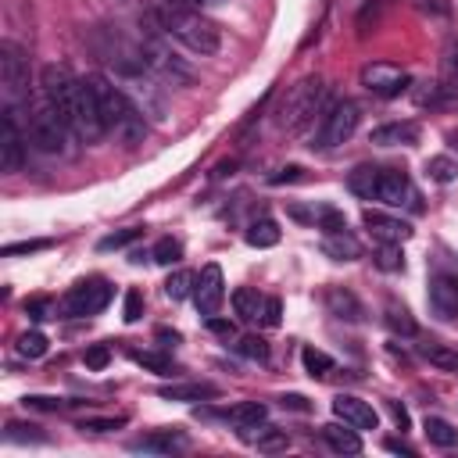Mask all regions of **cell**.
Returning <instances> with one entry per match:
<instances>
[{"label":"cell","instance_id":"cell-30","mask_svg":"<svg viewBox=\"0 0 458 458\" xmlns=\"http://www.w3.org/2000/svg\"><path fill=\"white\" fill-rule=\"evenodd\" d=\"M422 358L444 372H458V351L447 344H422Z\"/></svg>","mask_w":458,"mask_h":458},{"label":"cell","instance_id":"cell-32","mask_svg":"<svg viewBox=\"0 0 458 458\" xmlns=\"http://www.w3.org/2000/svg\"><path fill=\"white\" fill-rule=\"evenodd\" d=\"M193 283H197V276H193V272L175 268V272L165 279V293H168L172 301H186V297H193Z\"/></svg>","mask_w":458,"mask_h":458},{"label":"cell","instance_id":"cell-38","mask_svg":"<svg viewBox=\"0 0 458 458\" xmlns=\"http://www.w3.org/2000/svg\"><path fill=\"white\" fill-rule=\"evenodd\" d=\"M372 261H376L379 268H386V272H397V268H404V254H401V243H379V250L372 254Z\"/></svg>","mask_w":458,"mask_h":458},{"label":"cell","instance_id":"cell-28","mask_svg":"<svg viewBox=\"0 0 458 458\" xmlns=\"http://www.w3.org/2000/svg\"><path fill=\"white\" fill-rule=\"evenodd\" d=\"M247 243L250 247H276L279 243V225L272 218H254L247 225Z\"/></svg>","mask_w":458,"mask_h":458},{"label":"cell","instance_id":"cell-21","mask_svg":"<svg viewBox=\"0 0 458 458\" xmlns=\"http://www.w3.org/2000/svg\"><path fill=\"white\" fill-rule=\"evenodd\" d=\"M322 440L336 451V454H358L361 451V437H358V429L354 426H336V422H326L322 426Z\"/></svg>","mask_w":458,"mask_h":458},{"label":"cell","instance_id":"cell-37","mask_svg":"<svg viewBox=\"0 0 458 458\" xmlns=\"http://www.w3.org/2000/svg\"><path fill=\"white\" fill-rule=\"evenodd\" d=\"M311 225L322 229V233H344V229H347V218H344V211L322 204V208H315V222H311Z\"/></svg>","mask_w":458,"mask_h":458},{"label":"cell","instance_id":"cell-20","mask_svg":"<svg viewBox=\"0 0 458 458\" xmlns=\"http://www.w3.org/2000/svg\"><path fill=\"white\" fill-rule=\"evenodd\" d=\"M218 394L222 390L215 383H165V386H157V397H165V401H208Z\"/></svg>","mask_w":458,"mask_h":458},{"label":"cell","instance_id":"cell-9","mask_svg":"<svg viewBox=\"0 0 458 458\" xmlns=\"http://www.w3.org/2000/svg\"><path fill=\"white\" fill-rule=\"evenodd\" d=\"M25 140H29V132H21V125H18V107H4V118H0V168L7 175L25 165Z\"/></svg>","mask_w":458,"mask_h":458},{"label":"cell","instance_id":"cell-16","mask_svg":"<svg viewBox=\"0 0 458 458\" xmlns=\"http://www.w3.org/2000/svg\"><path fill=\"white\" fill-rule=\"evenodd\" d=\"M236 437H240L243 444L265 451V454H276V451H286V447H290L286 429H276V426H268L265 419H261V422H250V426H236Z\"/></svg>","mask_w":458,"mask_h":458},{"label":"cell","instance_id":"cell-53","mask_svg":"<svg viewBox=\"0 0 458 458\" xmlns=\"http://www.w3.org/2000/svg\"><path fill=\"white\" fill-rule=\"evenodd\" d=\"M386 408H390V415H394V422L401 426V429H408V411L397 404V401H386Z\"/></svg>","mask_w":458,"mask_h":458},{"label":"cell","instance_id":"cell-39","mask_svg":"<svg viewBox=\"0 0 458 458\" xmlns=\"http://www.w3.org/2000/svg\"><path fill=\"white\" fill-rule=\"evenodd\" d=\"M154 258L150 261H157V265H175L179 258H182V243L179 240H172V236H165V240H157L154 243V250H150Z\"/></svg>","mask_w":458,"mask_h":458},{"label":"cell","instance_id":"cell-36","mask_svg":"<svg viewBox=\"0 0 458 458\" xmlns=\"http://www.w3.org/2000/svg\"><path fill=\"white\" fill-rule=\"evenodd\" d=\"M140 236H143V225H125V229H118V233L100 236V240H97V250H122V247H129V243L140 240Z\"/></svg>","mask_w":458,"mask_h":458},{"label":"cell","instance_id":"cell-35","mask_svg":"<svg viewBox=\"0 0 458 458\" xmlns=\"http://www.w3.org/2000/svg\"><path fill=\"white\" fill-rule=\"evenodd\" d=\"M426 175H429L433 182H454V179H458V161L447 157V154H437V157L426 161Z\"/></svg>","mask_w":458,"mask_h":458},{"label":"cell","instance_id":"cell-15","mask_svg":"<svg viewBox=\"0 0 458 458\" xmlns=\"http://www.w3.org/2000/svg\"><path fill=\"white\" fill-rule=\"evenodd\" d=\"M333 415H336L340 422L354 426V429H376V426H379L376 408H372L369 401L354 397V394H336V397H333Z\"/></svg>","mask_w":458,"mask_h":458},{"label":"cell","instance_id":"cell-13","mask_svg":"<svg viewBox=\"0 0 458 458\" xmlns=\"http://www.w3.org/2000/svg\"><path fill=\"white\" fill-rule=\"evenodd\" d=\"M361 222H365V229H369L379 243H404V240H411V233H415L404 218L386 215V211H376V208H365V211H361Z\"/></svg>","mask_w":458,"mask_h":458},{"label":"cell","instance_id":"cell-42","mask_svg":"<svg viewBox=\"0 0 458 458\" xmlns=\"http://www.w3.org/2000/svg\"><path fill=\"white\" fill-rule=\"evenodd\" d=\"M25 315H29L32 322H43V318H57V304H54L50 297H32V301H25Z\"/></svg>","mask_w":458,"mask_h":458},{"label":"cell","instance_id":"cell-8","mask_svg":"<svg viewBox=\"0 0 458 458\" xmlns=\"http://www.w3.org/2000/svg\"><path fill=\"white\" fill-rule=\"evenodd\" d=\"M361 86L372 93V97H383V100H394L401 97L408 86H411V75L390 61H372L361 68Z\"/></svg>","mask_w":458,"mask_h":458},{"label":"cell","instance_id":"cell-3","mask_svg":"<svg viewBox=\"0 0 458 458\" xmlns=\"http://www.w3.org/2000/svg\"><path fill=\"white\" fill-rule=\"evenodd\" d=\"M326 111V86L318 75H308L301 79L297 86H290V93L283 97L279 111H276V125L283 132H304L318 114Z\"/></svg>","mask_w":458,"mask_h":458},{"label":"cell","instance_id":"cell-47","mask_svg":"<svg viewBox=\"0 0 458 458\" xmlns=\"http://www.w3.org/2000/svg\"><path fill=\"white\" fill-rule=\"evenodd\" d=\"M43 247H50V240H21V243H7V247H4V254H7V258H14V254L43 250Z\"/></svg>","mask_w":458,"mask_h":458},{"label":"cell","instance_id":"cell-46","mask_svg":"<svg viewBox=\"0 0 458 458\" xmlns=\"http://www.w3.org/2000/svg\"><path fill=\"white\" fill-rule=\"evenodd\" d=\"M107 361H111V351H107L104 344H93V347L86 351V369L100 372V369H107Z\"/></svg>","mask_w":458,"mask_h":458},{"label":"cell","instance_id":"cell-22","mask_svg":"<svg viewBox=\"0 0 458 458\" xmlns=\"http://www.w3.org/2000/svg\"><path fill=\"white\" fill-rule=\"evenodd\" d=\"M322 254H329L333 261H354L361 258V243L344 229V233H322Z\"/></svg>","mask_w":458,"mask_h":458},{"label":"cell","instance_id":"cell-26","mask_svg":"<svg viewBox=\"0 0 458 458\" xmlns=\"http://www.w3.org/2000/svg\"><path fill=\"white\" fill-rule=\"evenodd\" d=\"M326 304H329V311H333L336 318H347V322H358V318H361V304L354 301V293H351V290L333 286V290L326 293Z\"/></svg>","mask_w":458,"mask_h":458},{"label":"cell","instance_id":"cell-54","mask_svg":"<svg viewBox=\"0 0 458 458\" xmlns=\"http://www.w3.org/2000/svg\"><path fill=\"white\" fill-rule=\"evenodd\" d=\"M157 340H161V347H168V344H172V347H175V344H179V340H182V336H179V333H175V329H157Z\"/></svg>","mask_w":458,"mask_h":458},{"label":"cell","instance_id":"cell-44","mask_svg":"<svg viewBox=\"0 0 458 458\" xmlns=\"http://www.w3.org/2000/svg\"><path fill=\"white\" fill-rule=\"evenodd\" d=\"M125 426V415H104V419H82L79 429L82 433H107V429H122Z\"/></svg>","mask_w":458,"mask_h":458},{"label":"cell","instance_id":"cell-10","mask_svg":"<svg viewBox=\"0 0 458 458\" xmlns=\"http://www.w3.org/2000/svg\"><path fill=\"white\" fill-rule=\"evenodd\" d=\"M376 200H383V204H390V208H411V211L422 208L419 190L411 186L408 172H401V168H379V190H376Z\"/></svg>","mask_w":458,"mask_h":458},{"label":"cell","instance_id":"cell-17","mask_svg":"<svg viewBox=\"0 0 458 458\" xmlns=\"http://www.w3.org/2000/svg\"><path fill=\"white\" fill-rule=\"evenodd\" d=\"M132 451H143V454H172V451H182L190 447V437L182 429H154V433H143L136 440H129Z\"/></svg>","mask_w":458,"mask_h":458},{"label":"cell","instance_id":"cell-49","mask_svg":"<svg viewBox=\"0 0 458 458\" xmlns=\"http://www.w3.org/2000/svg\"><path fill=\"white\" fill-rule=\"evenodd\" d=\"M208 329H211L215 336H222V340H233V336H236V326H233V322H225V318H218V315H211V318H208Z\"/></svg>","mask_w":458,"mask_h":458},{"label":"cell","instance_id":"cell-50","mask_svg":"<svg viewBox=\"0 0 458 458\" xmlns=\"http://www.w3.org/2000/svg\"><path fill=\"white\" fill-rule=\"evenodd\" d=\"M279 404H283V408H290V411H311L308 397H301V394H283V397H279Z\"/></svg>","mask_w":458,"mask_h":458},{"label":"cell","instance_id":"cell-24","mask_svg":"<svg viewBox=\"0 0 458 458\" xmlns=\"http://www.w3.org/2000/svg\"><path fill=\"white\" fill-rule=\"evenodd\" d=\"M204 415H222V419L233 422V426H250V422H261V419H265V404H261V401H240V404H233V408L204 411Z\"/></svg>","mask_w":458,"mask_h":458},{"label":"cell","instance_id":"cell-34","mask_svg":"<svg viewBox=\"0 0 458 458\" xmlns=\"http://www.w3.org/2000/svg\"><path fill=\"white\" fill-rule=\"evenodd\" d=\"M47 347H50V340H47L39 329H25V333L14 340V351H18L21 358H43Z\"/></svg>","mask_w":458,"mask_h":458},{"label":"cell","instance_id":"cell-55","mask_svg":"<svg viewBox=\"0 0 458 458\" xmlns=\"http://www.w3.org/2000/svg\"><path fill=\"white\" fill-rule=\"evenodd\" d=\"M186 4H215V0H186Z\"/></svg>","mask_w":458,"mask_h":458},{"label":"cell","instance_id":"cell-33","mask_svg":"<svg viewBox=\"0 0 458 458\" xmlns=\"http://www.w3.org/2000/svg\"><path fill=\"white\" fill-rule=\"evenodd\" d=\"M386 326H390L394 333H401V336H415V318H411V311H408L404 304H397V301H386Z\"/></svg>","mask_w":458,"mask_h":458},{"label":"cell","instance_id":"cell-6","mask_svg":"<svg viewBox=\"0 0 458 458\" xmlns=\"http://www.w3.org/2000/svg\"><path fill=\"white\" fill-rule=\"evenodd\" d=\"M0 89H4V107L29 104V57L11 39L0 43Z\"/></svg>","mask_w":458,"mask_h":458},{"label":"cell","instance_id":"cell-11","mask_svg":"<svg viewBox=\"0 0 458 458\" xmlns=\"http://www.w3.org/2000/svg\"><path fill=\"white\" fill-rule=\"evenodd\" d=\"M222 301H225V279H222V268L211 261V265H204V268L197 272L193 304H197V311H200L204 318H211V315H218Z\"/></svg>","mask_w":458,"mask_h":458},{"label":"cell","instance_id":"cell-14","mask_svg":"<svg viewBox=\"0 0 458 458\" xmlns=\"http://www.w3.org/2000/svg\"><path fill=\"white\" fill-rule=\"evenodd\" d=\"M426 297H429L433 315L454 318V315H458V276H454V272H433Z\"/></svg>","mask_w":458,"mask_h":458},{"label":"cell","instance_id":"cell-43","mask_svg":"<svg viewBox=\"0 0 458 458\" xmlns=\"http://www.w3.org/2000/svg\"><path fill=\"white\" fill-rule=\"evenodd\" d=\"M79 401H64V397H43V394H29L25 397V408H36V411H64Z\"/></svg>","mask_w":458,"mask_h":458},{"label":"cell","instance_id":"cell-4","mask_svg":"<svg viewBox=\"0 0 458 458\" xmlns=\"http://www.w3.org/2000/svg\"><path fill=\"white\" fill-rule=\"evenodd\" d=\"M358 118H361V111H358L354 100H347V97L329 100L326 111L318 114V125H315V136H311L308 147L311 150H336V147H344L354 136Z\"/></svg>","mask_w":458,"mask_h":458},{"label":"cell","instance_id":"cell-1","mask_svg":"<svg viewBox=\"0 0 458 458\" xmlns=\"http://www.w3.org/2000/svg\"><path fill=\"white\" fill-rule=\"evenodd\" d=\"M150 25L161 32V36H172L175 43H182L190 54H200V57H211L218 54L222 47V32L211 18H204L200 11H190L182 4H161L154 14H150Z\"/></svg>","mask_w":458,"mask_h":458},{"label":"cell","instance_id":"cell-31","mask_svg":"<svg viewBox=\"0 0 458 458\" xmlns=\"http://www.w3.org/2000/svg\"><path fill=\"white\" fill-rule=\"evenodd\" d=\"M4 440L7 444H47V433H39V426H32V422H7Z\"/></svg>","mask_w":458,"mask_h":458},{"label":"cell","instance_id":"cell-12","mask_svg":"<svg viewBox=\"0 0 458 458\" xmlns=\"http://www.w3.org/2000/svg\"><path fill=\"white\" fill-rule=\"evenodd\" d=\"M140 57H143V68L165 75V79H190V68L157 39V36H147L143 47H140Z\"/></svg>","mask_w":458,"mask_h":458},{"label":"cell","instance_id":"cell-18","mask_svg":"<svg viewBox=\"0 0 458 458\" xmlns=\"http://www.w3.org/2000/svg\"><path fill=\"white\" fill-rule=\"evenodd\" d=\"M433 82H437L440 107L444 104H458V39H451L444 47V54H440V75Z\"/></svg>","mask_w":458,"mask_h":458},{"label":"cell","instance_id":"cell-45","mask_svg":"<svg viewBox=\"0 0 458 458\" xmlns=\"http://www.w3.org/2000/svg\"><path fill=\"white\" fill-rule=\"evenodd\" d=\"M140 315H143V293H140V290H129V293H125L122 318H125V322H140Z\"/></svg>","mask_w":458,"mask_h":458},{"label":"cell","instance_id":"cell-40","mask_svg":"<svg viewBox=\"0 0 458 458\" xmlns=\"http://www.w3.org/2000/svg\"><path fill=\"white\" fill-rule=\"evenodd\" d=\"M132 361L136 365H143V369H150V372H172V358L168 354H161V351H132Z\"/></svg>","mask_w":458,"mask_h":458},{"label":"cell","instance_id":"cell-27","mask_svg":"<svg viewBox=\"0 0 458 458\" xmlns=\"http://www.w3.org/2000/svg\"><path fill=\"white\" fill-rule=\"evenodd\" d=\"M422 429H426V440H429V444H437V447H454V444H458V429H454L447 419L426 415Z\"/></svg>","mask_w":458,"mask_h":458},{"label":"cell","instance_id":"cell-48","mask_svg":"<svg viewBox=\"0 0 458 458\" xmlns=\"http://www.w3.org/2000/svg\"><path fill=\"white\" fill-rule=\"evenodd\" d=\"M261 322H265V326H279V322H283V304H279V297H265Z\"/></svg>","mask_w":458,"mask_h":458},{"label":"cell","instance_id":"cell-25","mask_svg":"<svg viewBox=\"0 0 458 458\" xmlns=\"http://www.w3.org/2000/svg\"><path fill=\"white\" fill-rule=\"evenodd\" d=\"M233 308H236V315L243 322H258L261 311H265V297L258 290H250V286H240V290H233Z\"/></svg>","mask_w":458,"mask_h":458},{"label":"cell","instance_id":"cell-5","mask_svg":"<svg viewBox=\"0 0 458 458\" xmlns=\"http://www.w3.org/2000/svg\"><path fill=\"white\" fill-rule=\"evenodd\" d=\"M25 132H29V140L43 150V154H64L68 150V143H72V129H68V122L39 97L36 100V107H32V114H29V125H25Z\"/></svg>","mask_w":458,"mask_h":458},{"label":"cell","instance_id":"cell-52","mask_svg":"<svg viewBox=\"0 0 458 458\" xmlns=\"http://www.w3.org/2000/svg\"><path fill=\"white\" fill-rule=\"evenodd\" d=\"M293 179H301V165H290V168H283L279 175H272V186H279V182H293Z\"/></svg>","mask_w":458,"mask_h":458},{"label":"cell","instance_id":"cell-23","mask_svg":"<svg viewBox=\"0 0 458 458\" xmlns=\"http://www.w3.org/2000/svg\"><path fill=\"white\" fill-rule=\"evenodd\" d=\"M347 190L361 200H376V190H379V165H358L351 175H347Z\"/></svg>","mask_w":458,"mask_h":458},{"label":"cell","instance_id":"cell-19","mask_svg":"<svg viewBox=\"0 0 458 458\" xmlns=\"http://www.w3.org/2000/svg\"><path fill=\"white\" fill-rule=\"evenodd\" d=\"M419 136H422L419 122H386V125H376L369 132V143H376V147H411V143H419Z\"/></svg>","mask_w":458,"mask_h":458},{"label":"cell","instance_id":"cell-2","mask_svg":"<svg viewBox=\"0 0 458 458\" xmlns=\"http://www.w3.org/2000/svg\"><path fill=\"white\" fill-rule=\"evenodd\" d=\"M89 86L97 93V107L104 118V129L114 132L125 147H136L147 132V114L140 111V104H132L114 82H107L104 75H89Z\"/></svg>","mask_w":458,"mask_h":458},{"label":"cell","instance_id":"cell-7","mask_svg":"<svg viewBox=\"0 0 458 458\" xmlns=\"http://www.w3.org/2000/svg\"><path fill=\"white\" fill-rule=\"evenodd\" d=\"M111 286L104 279H82L57 301V318H86L111 304Z\"/></svg>","mask_w":458,"mask_h":458},{"label":"cell","instance_id":"cell-51","mask_svg":"<svg viewBox=\"0 0 458 458\" xmlns=\"http://www.w3.org/2000/svg\"><path fill=\"white\" fill-rule=\"evenodd\" d=\"M383 447H386V451H394V454H415V447H411V444H404V440H397V437H386V440H383Z\"/></svg>","mask_w":458,"mask_h":458},{"label":"cell","instance_id":"cell-41","mask_svg":"<svg viewBox=\"0 0 458 458\" xmlns=\"http://www.w3.org/2000/svg\"><path fill=\"white\" fill-rule=\"evenodd\" d=\"M236 351L243 354V358H250V361H268V344L261 340V336H240L236 340Z\"/></svg>","mask_w":458,"mask_h":458},{"label":"cell","instance_id":"cell-29","mask_svg":"<svg viewBox=\"0 0 458 458\" xmlns=\"http://www.w3.org/2000/svg\"><path fill=\"white\" fill-rule=\"evenodd\" d=\"M301 361H304V372L311 376V379H326L329 372H333V358L326 354V351H318V347H304L301 351Z\"/></svg>","mask_w":458,"mask_h":458}]
</instances>
